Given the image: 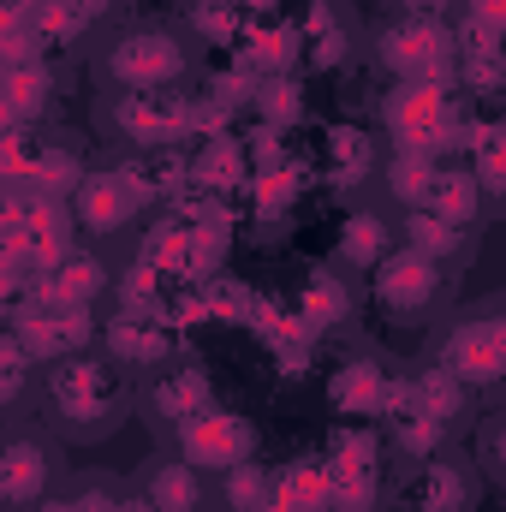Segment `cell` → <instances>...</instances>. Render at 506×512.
Instances as JSON below:
<instances>
[{"instance_id":"6da1fadb","label":"cell","mask_w":506,"mask_h":512,"mask_svg":"<svg viewBox=\"0 0 506 512\" xmlns=\"http://www.w3.org/2000/svg\"><path fill=\"white\" fill-rule=\"evenodd\" d=\"M42 399H48V417H54L66 435L96 441V435H108V429L131 411L137 387H131V370L114 352H78V358L48 364Z\"/></svg>"},{"instance_id":"7a4b0ae2","label":"cell","mask_w":506,"mask_h":512,"mask_svg":"<svg viewBox=\"0 0 506 512\" xmlns=\"http://www.w3.org/2000/svg\"><path fill=\"white\" fill-rule=\"evenodd\" d=\"M471 393H506V292L483 298L441 334V358Z\"/></svg>"},{"instance_id":"3957f363","label":"cell","mask_w":506,"mask_h":512,"mask_svg":"<svg viewBox=\"0 0 506 512\" xmlns=\"http://www.w3.org/2000/svg\"><path fill=\"white\" fill-rule=\"evenodd\" d=\"M459 108H453V96H447V84H435V78H405L393 96H387V137L399 143V149H411V155H447V149H459Z\"/></svg>"},{"instance_id":"277c9868","label":"cell","mask_w":506,"mask_h":512,"mask_svg":"<svg viewBox=\"0 0 506 512\" xmlns=\"http://www.w3.org/2000/svg\"><path fill=\"white\" fill-rule=\"evenodd\" d=\"M376 60L387 72H399V84L405 78L447 84V78H459L453 72L459 66V30L447 18H411V12H399V18H387L376 30Z\"/></svg>"},{"instance_id":"5b68a950","label":"cell","mask_w":506,"mask_h":512,"mask_svg":"<svg viewBox=\"0 0 506 512\" xmlns=\"http://www.w3.org/2000/svg\"><path fill=\"white\" fill-rule=\"evenodd\" d=\"M370 292L393 322H417L447 298V262L423 256L417 245H399L370 268Z\"/></svg>"},{"instance_id":"8992f818","label":"cell","mask_w":506,"mask_h":512,"mask_svg":"<svg viewBox=\"0 0 506 512\" xmlns=\"http://www.w3.org/2000/svg\"><path fill=\"white\" fill-rule=\"evenodd\" d=\"M185 42L167 24H137L108 48V78L114 90H173L185 78Z\"/></svg>"},{"instance_id":"52a82bcc","label":"cell","mask_w":506,"mask_h":512,"mask_svg":"<svg viewBox=\"0 0 506 512\" xmlns=\"http://www.w3.org/2000/svg\"><path fill=\"white\" fill-rule=\"evenodd\" d=\"M12 334H18L42 364H60V358L90 352V340H96V316H90L84 304H54V298L30 292V298L12 310Z\"/></svg>"},{"instance_id":"ba28073f","label":"cell","mask_w":506,"mask_h":512,"mask_svg":"<svg viewBox=\"0 0 506 512\" xmlns=\"http://www.w3.org/2000/svg\"><path fill=\"white\" fill-rule=\"evenodd\" d=\"M197 102L173 96V90H120L114 96V131L137 149H173L191 137Z\"/></svg>"},{"instance_id":"9c48e42d","label":"cell","mask_w":506,"mask_h":512,"mask_svg":"<svg viewBox=\"0 0 506 512\" xmlns=\"http://www.w3.org/2000/svg\"><path fill=\"white\" fill-rule=\"evenodd\" d=\"M173 447H179L197 471H233V465L256 459V423L239 417V411L209 405V411H197L191 423L173 429Z\"/></svg>"},{"instance_id":"30bf717a","label":"cell","mask_w":506,"mask_h":512,"mask_svg":"<svg viewBox=\"0 0 506 512\" xmlns=\"http://www.w3.org/2000/svg\"><path fill=\"white\" fill-rule=\"evenodd\" d=\"M137 209H143V191L131 185L126 167L84 173V185H78V197H72L78 233H90V239H114V233H126L131 221H137Z\"/></svg>"},{"instance_id":"8fae6325","label":"cell","mask_w":506,"mask_h":512,"mask_svg":"<svg viewBox=\"0 0 506 512\" xmlns=\"http://www.w3.org/2000/svg\"><path fill=\"white\" fill-rule=\"evenodd\" d=\"M54 483V453L36 429H12L0 447V507L6 512H36L48 501Z\"/></svg>"},{"instance_id":"7c38bea8","label":"cell","mask_w":506,"mask_h":512,"mask_svg":"<svg viewBox=\"0 0 506 512\" xmlns=\"http://www.w3.org/2000/svg\"><path fill=\"white\" fill-rule=\"evenodd\" d=\"M143 405H149V417L173 435L179 423H191L197 411H209L215 405V382H209V370H197V364H161V376L143 387Z\"/></svg>"},{"instance_id":"4fadbf2b","label":"cell","mask_w":506,"mask_h":512,"mask_svg":"<svg viewBox=\"0 0 506 512\" xmlns=\"http://www.w3.org/2000/svg\"><path fill=\"white\" fill-rule=\"evenodd\" d=\"M102 352H114L126 370H161L173 358V328H167V316L114 310L108 328H102Z\"/></svg>"},{"instance_id":"5bb4252c","label":"cell","mask_w":506,"mask_h":512,"mask_svg":"<svg viewBox=\"0 0 506 512\" xmlns=\"http://www.w3.org/2000/svg\"><path fill=\"white\" fill-rule=\"evenodd\" d=\"M381 423H387V441L405 453V459H435L441 447H447V423L441 417H429L423 405H417V393L411 382H393L387 387V405H381Z\"/></svg>"},{"instance_id":"9a60e30c","label":"cell","mask_w":506,"mask_h":512,"mask_svg":"<svg viewBox=\"0 0 506 512\" xmlns=\"http://www.w3.org/2000/svg\"><path fill=\"white\" fill-rule=\"evenodd\" d=\"M465 507H471V477L447 453L417 459V471L399 489V512H465Z\"/></svg>"},{"instance_id":"2e32d148","label":"cell","mask_w":506,"mask_h":512,"mask_svg":"<svg viewBox=\"0 0 506 512\" xmlns=\"http://www.w3.org/2000/svg\"><path fill=\"white\" fill-rule=\"evenodd\" d=\"M453 72H459V84L477 90L483 102H489V96H506V42L495 30L459 18V66H453Z\"/></svg>"},{"instance_id":"e0dca14e","label":"cell","mask_w":506,"mask_h":512,"mask_svg":"<svg viewBox=\"0 0 506 512\" xmlns=\"http://www.w3.org/2000/svg\"><path fill=\"white\" fill-rule=\"evenodd\" d=\"M137 489H143L161 512H209V483H203V471H197L185 453L155 459V465L137 477Z\"/></svg>"},{"instance_id":"ac0fdd59","label":"cell","mask_w":506,"mask_h":512,"mask_svg":"<svg viewBox=\"0 0 506 512\" xmlns=\"http://www.w3.org/2000/svg\"><path fill=\"white\" fill-rule=\"evenodd\" d=\"M239 60L251 66V78H292V66L304 60V36L292 24H274V18H251L245 42H239Z\"/></svg>"},{"instance_id":"d6986e66","label":"cell","mask_w":506,"mask_h":512,"mask_svg":"<svg viewBox=\"0 0 506 512\" xmlns=\"http://www.w3.org/2000/svg\"><path fill=\"white\" fill-rule=\"evenodd\" d=\"M54 102V72L48 60H30V66H0V114L12 126H36Z\"/></svg>"},{"instance_id":"ffe728a7","label":"cell","mask_w":506,"mask_h":512,"mask_svg":"<svg viewBox=\"0 0 506 512\" xmlns=\"http://www.w3.org/2000/svg\"><path fill=\"white\" fill-rule=\"evenodd\" d=\"M102 286H108V268H102V256H90V251H72L66 262H54V268L36 280L42 298H54V304H84V310L102 298Z\"/></svg>"},{"instance_id":"44dd1931","label":"cell","mask_w":506,"mask_h":512,"mask_svg":"<svg viewBox=\"0 0 506 512\" xmlns=\"http://www.w3.org/2000/svg\"><path fill=\"white\" fill-rule=\"evenodd\" d=\"M78 185H84V161H78V149H72L66 137H42V149H36V173H30V191H36V197H54V203H72Z\"/></svg>"},{"instance_id":"7402d4cb","label":"cell","mask_w":506,"mask_h":512,"mask_svg":"<svg viewBox=\"0 0 506 512\" xmlns=\"http://www.w3.org/2000/svg\"><path fill=\"white\" fill-rule=\"evenodd\" d=\"M483 185H477V173L471 167H441L435 173V185H429V197H423V209H435V215H447V221H459V227H477L483 221Z\"/></svg>"},{"instance_id":"603a6c76","label":"cell","mask_w":506,"mask_h":512,"mask_svg":"<svg viewBox=\"0 0 506 512\" xmlns=\"http://www.w3.org/2000/svg\"><path fill=\"white\" fill-rule=\"evenodd\" d=\"M411 393H417V405H423L429 417H441L447 429H459V423H465V411H471V387L459 382L447 364L417 370V376H411Z\"/></svg>"},{"instance_id":"cb8c5ba5","label":"cell","mask_w":506,"mask_h":512,"mask_svg":"<svg viewBox=\"0 0 506 512\" xmlns=\"http://www.w3.org/2000/svg\"><path fill=\"white\" fill-rule=\"evenodd\" d=\"M471 233L477 227H459V221H447L435 209H405V245H417V251L435 256V262H453V256L471 245Z\"/></svg>"},{"instance_id":"d4e9b609","label":"cell","mask_w":506,"mask_h":512,"mask_svg":"<svg viewBox=\"0 0 506 512\" xmlns=\"http://www.w3.org/2000/svg\"><path fill=\"white\" fill-rule=\"evenodd\" d=\"M185 24L209 42V48H239L245 30H251V12L239 0H191L185 6Z\"/></svg>"},{"instance_id":"484cf974","label":"cell","mask_w":506,"mask_h":512,"mask_svg":"<svg viewBox=\"0 0 506 512\" xmlns=\"http://www.w3.org/2000/svg\"><path fill=\"white\" fill-rule=\"evenodd\" d=\"M387 376H381L376 364H364V358H358V364H346V370H334V405H340V411H352V417H370V411H376L381 417V405H387Z\"/></svg>"},{"instance_id":"4316f807","label":"cell","mask_w":506,"mask_h":512,"mask_svg":"<svg viewBox=\"0 0 506 512\" xmlns=\"http://www.w3.org/2000/svg\"><path fill=\"white\" fill-rule=\"evenodd\" d=\"M328 155H334V185H364L376 173V137L364 126H334Z\"/></svg>"},{"instance_id":"83f0119b","label":"cell","mask_w":506,"mask_h":512,"mask_svg":"<svg viewBox=\"0 0 506 512\" xmlns=\"http://www.w3.org/2000/svg\"><path fill=\"white\" fill-rule=\"evenodd\" d=\"M191 179H197V185H209V191L239 185V179H245V143H239L233 131H227V137H209L203 161H191Z\"/></svg>"},{"instance_id":"f1b7e54d","label":"cell","mask_w":506,"mask_h":512,"mask_svg":"<svg viewBox=\"0 0 506 512\" xmlns=\"http://www.w3.org/2000/svg\"><path fill=\"white\" fill-rule=\"evenodd\" d=\"M435 155H411V149H399L393 161H387V191L405 203V209H423V197H429V185H435Z\"/></svg>"},{"instance_id":"f546056e","label":"cell","mask_w":506,"mask_h":512,"mask_svg":"<svg viewBox=\"0 0 506 512\" xmlns=\"http://www.w3.org/2000/svg\"><path fill=\"white\" fill-rule=\"evenodd\" d=\"M36 149H42L36 126H12V120H6V131H0V173H6V191H30Z\"/></svg>"},{"instance_id":"4dcf8cb0","label":"cell","mask_w":506,"mask_h":512,"mask_svg":"<svg viewBox=\"0 0 506 512\" xmlns=\"http://www.w3.org/2000/svg\"><path fill=\"white\" fill-rule=\"evenodd\" d=\"M346 310H352V286L346 280H334V274H316L310 280V292H304V328L316 334V328H328V322H346Z\"/></svg>"},{"instance_id":"1f68e13d","label":"cell","mask_w":506,"mask_h":512,"mask_svg":"<svg viewBox=\"0 0 506 512\" xmlns=\"http://www.w3.org/2000/svg\"><path fill=\"white\" fill-rule=\"evenodd\" d=\"M268 489H274V477H268L256 459L233 465V471H221V507H227V512H262Z\"/></svg>"},{"instance_id":"d6a6232c","label":"cell","mask_w":506,"mask_h":512,"mask_svg":"<svg viewBox=\"0 0 506 512\" xmlns=\"http://www.w3.org/2000/svg\"><path fill=\"white\" fill-rule=\"evenodd\" d=\"M298 36H304V66H340V60H346V30H340L322 6L298 24Z\"/></svg>"},{"instance_id":"836d02e7","label":"cell","mask_w":506,"mask_h":512,"mask_svg":"<svg viewBox=\"0 0 506 512\" xmlns=\"http://www.w3.org/2000/svg\"><path fill=\"white\" fill-rule=\"evenodd\" d=\"M340 256H346L352 268H376L381 256H387V227H381V215H352L346 233H340Z\"/></svg>"},{"instance_id":"e575fe53","label":"cell","mask_w":506,"mask_h":512,"mask_svg":"<svg viewBox=\"0 0 506 512\" xmlns=\"http://www.w3.org/2000/svg\"><path fill=\"white\" fill-rule=\"evenodd\" d=\"M30 24H36V36L48 42V54H54V48H72V42L90 30V24L78 18V6H72V0H42V6L30 12Z\"/></svg>"},{"instance_id":"d590c367","label":"cell","mask_w":506,"mask_h":512,"mask_svg":"<svg viewBox=\"0 0 506 512\" xmlns=\"http://www.w3.org/2000/svg\"><path fill=\"white\" fill-rule=\"evenodd\" d=\"M30 364H36V352H30L18 334H6V346H0V405H6V411H18V405H24Z\"/></svg>"},{"instance_id":"8d00e7d4","label":"cell","mask_w":506,"mask_h":512,"mask_svg":"<svg viewBox=\"0 0 506 512\" xmlns=\"http://www.w3.org/2000/svg\"><path fill=\"white\" fill-rule=\"evenodd\" d=\"M334 512H381V471H334Z\"/></svg>"},{"instance_id":"74e56055","label":"cell","mask_w":506,"mask_h":512,"mask_svg":"<svg viewBox=\"0 0 506 512\" xmlns=\"http://www.w3.org/2000/svg\"><path fill=\"white\" fill-rule=\"evenodd\" d=\"M256 108H262L268 126H292V120L304 114V96H298L292 78H262V84H256Z\"/></svg>"},{"instance_id":"f35d334b","label":"cell","mask_w":506,"mask_h":512,"mask_svg":"<svg viewBox=\"0 0 506 512\" xmlns=\"http://www.w3.org/2000/svg\"><path fill=\"white\" fill-rule=\"evenodd\" d=\"M72 512H120V501H126V489L108 477V471H96V477H78L72 483Z\"/></svg>"},{"instance_id":"ab89813d","label":"cell","mask_w":506,"mask_h":512,"mask_svg":"<svg viewBox=\"0 0 506 512\" xmlns=\"http://www.w3.org/2000/svg\"><path fill=\"white\" fill-rule=\"evenodd\" d=\"M471 173L483 185L489 203H506V149H489V155H471Z\"/></svg>"},{"instance_id":"60d3db41","label":"cell","mask_w":506,"mask_h":512,"mask_svg":"<svg viewBox=\"0 0 506 512\" xmlns=\"http://www.w3.org/2000/svg\"><path fill=\"white\" fill-rule=\"evenodd\" d=\"M477 453H483V465H489L495 477H506V411L483 429V447H477Z\"/></svg>"},{"instance_id":"b9f144b4","label":"cell","mask_w":506,"mask_h":512,"mask_svg":"<svg viewBox=\"0 0 506 512\" xmlns=\"http://www.w3.org/2000/svg\"><path fill=\"white\" fill-rule=\"evenodd\" d=\"M459 12H465L471 24H483V30H495V36L506 42V0H465Z\"/></svg>"},{"instance_id":"7bdbcfd3","label":"cell","mask_w":506,"mask_h":512,"mask_svg":"<svg viewBox=\"0 0 506 512\" xmlns=\"http://www.w3.org/2000/svg\"><path fill=\"white\" fill-rule=\"evenodd\" d=\"M465 0H399V12H411V18H453Z\"/></svg>"},{"instance_id":"ee69618b","label":"cell","mask_w":506,"mask_h":512,"mask_svg":"<svg viewBox=\"0 0 506 512\" xmlns=\"http://www.w3.org/2000/svg\"><path fill=\"white\" fill-rule=\"evenodd\" d=\"M72 6H78V18H84V24H102L120 0H72Z\"/></svg>"},{"instance_id":"f6af8a7d","label":"cell","mask_w":506,"mask_h":512,"mask_svg":"<svg viewBox=\"0 0 506 512\" xmlns=\"http://www.w3.org/2000/svg\"><path fill=\"white\" fill-rule=\"evenodd\" d=\"M120 512H161V507H155V501L137 489V495H126V501H120Z\"/></svg>"},{"instance_id":"bcb514c9","label":"cell","mask_w":506,"mask_h":512,"mask_svg":"<svg viewBox=\"0 0 506 512\" xmlns=\"http://www.w3.org/2000/svg\"><path fill=\"white\" fill-rule=\"evenodd\" d=\"M36 512H72V501H66V495H48V501H42Z\"/></svg>"}]
</instances>
